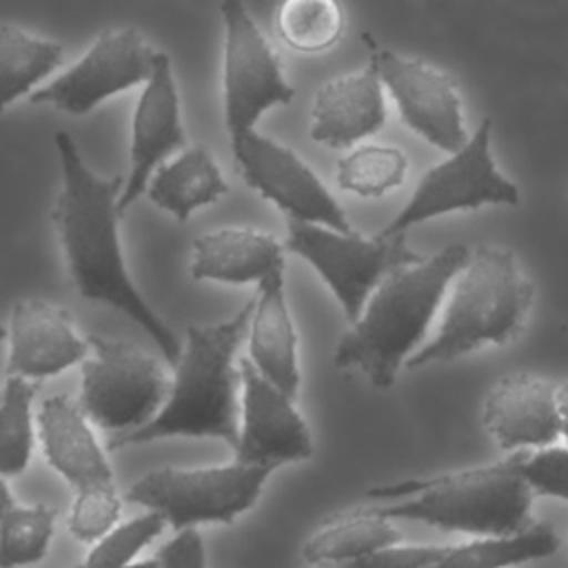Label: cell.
I'll use <instances>...</instances> for the list:
<instances>
[{
	"label": "cell",
	"instance_id": "cell-1",
	"mask_svg": "<svg viewBox=\"0 0 568 568\" xmlns=\"http://www.w3.org/2000/svg\"><path fill=\"white\" fill-rule=\"evenodd\" d=\"M62 186L53 206V226L78 293L133 320L169 364L182 351L178 335L155 313L131 280L120 244V193L124 178H102L80 155L67 131L55 133Z\"/></svg>",
	"mask_w": 568,
	"mask_h": 568
},
{
	"label": "cell",
	"instance_id": "cell-2",
	"mask_svg": "<svg viewBox=\"0 0 568 568\" xmlns=\"http://www.w3.org/2000/svg\"><path fill=\"white\" fill-rule=\"evenodd\" d=\"M253 302L248 300L226 320L186 328V344L173 364L175 371L162 408L142 428L113 435L109 450L169 437H211L235 448L240 426V366L235 357L246 339Z\"/></svg>",
	"mask_w": 568,
	"mask_h": 568
},
{
	"label": "cell",
	"instance_id": "cell-3",
	"mask_svg": "<svg viewBox=\"0 0 568 568\" xmlns=\"http://www.w3.org/2000/svg\"><path fill=\"white\" fill-rule=\"evenodd\" d=\"M468 255L466 244H448L388 273L337 342L335 366L359 371L377 388L393 386L402 366L426 342L448 286Z\"/></svg>",
	"mask_w": 568,
	"mask_h": 568
},
{
	"label": "cell",
	"instance_id": "cell-4",
	"mask_svg": "<svg viewBox=\"0 0 568 568\" xmlns=\"http://www.w3.org/2000/svg\"><path fill=\"white\" fill-rule=\"evenodd\" d=\"M524 457L526 450H517L486 466L373 486L366 497L388 504L368 510L477 537L519 532L532 524L535 497L521 470Z\"/></svg>",
	"mask_w": 568,
	"mask_h": 568
},
{
	"label": "cell",
	"instance_id": "cell-5",
	"mask_svg": "<svg viewBox=\"0 0 568 568\" xmlns=\"http://www.w3.org/2000/svg\"><path fill=\"white\" fill-rule=\"evenodd\" d=\"M532 300L535 284L513 251L477 246L448 286L437 331L408 357L406 368L450 362L486 344L510 342L524 328Z\"/></svg>",
	"mask_w": 568,
	"mask_h": 568
},
{
	"label": "cell",
	"instance_id": "cell-6",
	"mask_svg": "<svg viewBox=\"0 0 568 568\" xmlns=\"http://www.w3.org/2000/svg\"><path fill=\"white\" fill-rule=\"evenodd\" d=\"M273 470L237 457L202 468L164 466L138 477L126 490V501L160 513L173 530L231 524L260 499Z\"/></svg>",
	"mask_w": 568,
	"mask_h": 568
},
{
	"label": "cell",
	"instance_id": "cell-7",
	"mask_svg": "<svg viewBox=\"0 0 568 568\" xmlns=\"http://www.w3.org/2000/svg\"><path fill=\"white\" fill-rule=\"evenodd\" d=\"M89 355L80 366L78 404L89 422L113 435L149 424L162 408L171 377L140 346L104 335H87Z\"/></svg>",
	"mask_w": 568,
	"mask_h": 568
},
{
	"label": "cell",
	"instance_id": "cell-8",
	"mask_svg": "<svg viewBox=\"0 0 568 568\" xmlns=\"http://www.w3.org/2000/svg\"><path fill=\"white\" fill-rule=\"evenodd\" d=\"M284 246L315 268L351 324L388 273L422 260L408 246L406 233L364 237L300 220L286 222Z\"/></svg>",
	"mask_w": 568,
	"mask_h": 568
},
{
	"label": "cell",
	"instance_id": "cell-9",
	"mask_svg": "<svg viewBox=\"0 0 568 568\" xmlns=\"http://www.w3.org/2000/svg\"><path fill=\"white\" fill-rule=\"evenodd\" d=\"M490 133L493 122L486 118L462 149L419 178L410 200L379 235H399L419 222L455 211H473L486 204H517L519 189L497 169L490 153Z\"/></svg>",
	"mask_w": 568,
	"mask_h": 568
},
{
	"label": "cell",
	"instance_id": "cell-10",
	"mask_svg": "<svg viewBox=\"0 0 568 568\" xmlns=\"http://www.w3.org/2000/svg\"><path fill=\"white\" fill-rule=\"evenodd\" d=\"M220 16L224 24V124L229 138H235L255 129L257 120L273 106L288 104L295 91L246 4L222 0Z\"/></svg>",
	"mask_w": 568,
	"mask_h": 568
},
{
	"label": "cell",
	"instance_id": "cell-11",
	"mask_svg": "<svg viewBox=\"0 0 568 568\" xmlns=\"http://www.w3.org/2000/svg\"><path fill=\"white\" fill-rule=\"evenodd\" d=\"M158 58L160 51H155L138 29H106L73 67L36 89L29 102L49 104L71 115H84L100 102L144 84Z\"/></svg>",
	"mask_w": 568,
	"mask_h": 568
},
{
	"label": "cell",
	"instance_id": "cell-12",
	"mask_svg": "<svg viewBox=\"0 0 568 568\" xmlns=\"http://www.w3.org/2000/svg\"><path fill=\"white\" fill-rule=\"evenodd\" d=\"M231 151L244 182L284 211L288 220L353 231L344 209L293 149L251 129L231 138Z\"/></svg>",
	"mask_w": 568,
	"mask_h": 568
},
{
	"label": "cell",
	"instance_id": "cell-13",
	"mask_svg": "<svg viewBox=\"0 0 568 568\" xmlns=\"http://www.w3.org/2000/svg\"><path fill=\"white\" fill-rule=\"evenodd\" d=\"M371 62L410 131L446 153L466 144L462 100L448 73L388 49L375 51Z\"/></svg>",
	"mask_w": 568,
	"mask_h": 568
},
{
	"label": "cell",
	"instance_id": "cell-14",
	"mask_svg": "<svg viewBox=\"0 0 568 568\" xmlns=\"http://www.w3.org/2000/svg\"><path fill=\"white\" fill-rule=\"evenodd\" d=\"M293 399L251 359H240V426L233 448L237 459L280 468L313 455L311 430Z\"/></svg>",
	"mask_w": 568,
	"mask_h": 568
},
{
	"label": "cell",
	"instance_id": "cell-15",
	"mask_svg": "<svg viewBox=\"0 0 568 568\" xmlns=\"http://www.w3.org/2000/svg\"><path fill=\"white\" fill-rule=\"evenodd\" d=\"M184 146L186 131L180 113L178 84L169 55L160 51L151 78L142 84L131 120V166L118 202L120 213H124L144 193L155 169Z\"/></svg>",
	"mask_w": 568,
	"mask_h": 568
},
{
	"label": "cell",
	"instance_id": "cell-16",
	"mask_svg": "<svg viewBox=\"0 0 568 568\" xmlns=\"http://www.w3.org/2000/svg\"><path fill=\"white\" fill-rule=\"evenodd\" d=\"M7 375L24 379L53 377L89 355V337H82L67 308L44 300H20L7 328Z\"/></svg>",
	"mask_w": 568,
	"mask_h": 568
},
{
	"label": "cell",
	"instance_id": "cell-17",
	"mask_svg": "<svg viewBox=\"0 0 568 568\" xmlns=\"http://www.w3.org/2000/svg\"><path fill=\"white\" fill-rule=\"evenodd\" d=\"M484 426L506 453L537 450L561 437L557 386L528 373L501 377L486 395Z\"/></svg>",
	"mask_w": 568,
	"mask_h": 568
},
{
	"label": "cell",
	"instance_id": "cell-18",
	"mask_svg": "<svg viewBox=\"0 0 568 568\" xmlns=\"http://www.w3.org/2000/svg\"><path fill=\"white\" fill-rule=\"evenodd\" d=\"M36 426L44 459L75 490L95 484H113L109 457L78 402L67 395L42 399L36 413Z\"/></svg>",
	"mask_w": 568,
	"mask_h": 568
},
{
	"label": "cell",
	"instance_id": "cell-19",
	"mask_svg": "<svg viewBox=\"0 0 568 568\" xmlns=\"http://www.w3.org/2000/svg\"><path fill=\"white\" fill-rule=\"evenodd\" d=\"M384 122V84L375 64L368 62L357 73L322 84L311 111V138L328 149H348L375 135Z\"/></svg>",
	"mask_w": 568,
	"mask_h": 568
},
{
	"label": "cell",
	"instance_id": "cell-20",
	"mask_svg": "<svg viewBox=\"0 0 568 568\" xmlns=\"http://www.w3.org/2000/svg\"><path fill=\"white\" fill-rule=\"evenodd\" d=\"M286 246L255 229H217L193 244L191 275L197 282L255 284L284 271Z\"/></svg>",
	"mask_w": 568,
	"mask_h": 568
},
{
	"label": "cell",
	"instance_id": "cell-21",
	"mask_svg": "<svg viewBox=\"0 0 568 568\" xmlns=\"http://www.w3.org/2000/svg\"><path fill=\"white\" fill-rule=\"evenodd\" d=\"M251 364L291 397L300 390L297 331L286 302L284 271L257 286L246 331Z\"/></svg>",
	"mask_w": 568,
	"mask_h": 568
},
{
	"label": "cell",
	"instance_id": "cell-22",
	"mask_svg": "<svg viewBox=\"0 0 568 568\" xmlns=\"http://www.w3.org/2000/svg\"><path fill=\"white\" fill-rule=\"evenodd\" d=\"M144 193L158 209L184 222L197 209L224 197L229 186L213 153L206 146H191L160 164Z\"/></svg>",
	"mask_w": 568,
	"mask_h": 568
},
{
	"label": "cell",
	"instance_id": "cell-23",
	"mask_svg": "<svg viewBox=\"0 0 568 568\" xmlns=\"http://www.w3.org/2000/svg\"><path fill=\"white\" fill-rule=\"evenodd\" d=\"M402 532L393 526V519L379 517L368 508L342 513L324 521L304 544L302 555L308 564L328 568L382 546L397 544Z\"/></svg>",
	"mask_w": 568,
	"mask_h": 568
},
{
	"label": "cell",
	"instance_id": "cell-24",
	"mask_svg": "<svg viewBox=\"0 0 568 568\" xmlns=\"http://www.w3.org/2000/svg\"><path fill=\"white\" fill-rule=\"evenodd\" d=\"M62 44L20 29L0 24V111L16 100L31 95L64 60Z\"/></svg>",
	"mask_w": 568,
	"mask_h": 568
},
{
	"label": "cell",
	"instance_id": "cell-25",
	"mask_svg": "<svg viewBox=\"0 0 568 568\" xmlns=\"http://www.w3.org/2000/svg\"><path fill=\"white\" fill-rule=\"evenodd\" d=\"M557 548V532L548 524H530L519 532L488 535L453 546L450 552L430 568H508L550 557Z\"/></svg>",
	"mask_w": 568,
	"mask_h": 568
},
{
	"label": "cell",
	"instance_id": "cell-26",
	"mask_svg": "<svg viewBox=\"0 0 568 568\" xmlns=\"http://www.w3.org/2000/svg\"><path fill=\"white\" fill-rule=\"evenodd\" d=\"M38 384L7 375L0 393V475L16 477L27 470L38 437L33 399Z\"/></svg>",
	"mask_w": 568,
	"mask_h": 568
},
{
	"label": "cell",
	"instance_id": "cell-27",
	"mask_svg": "<svg viewBox=\"0 0 568 568\" xmlns=\"http://www.w3.org/2000/svg\"><path fill=\"white\" fill-rule=\"evenodd\" d=\"M275 22L288 49L320 53L339 40L344 31V9L337 0H284Z\"/></svg>",
	"mask_w": 568,
	"mask_h": 568
},
{
	"label": "cell",
	"instance_id": "cell-28",
	"mask_svg": "<svg viewBox=\"0 0 568 568\" xmlns=\"http://www.w3.org/2000/svg\"><path fill=\"white\" fill-rule=\"evenodd\" d=\"M58 510L44 504L13 506L0 521V568H22L49 552Z\"/></svg>",
	"mask_w": 568,
	"mask_h": 568
},
{
	"label": "cell",
	"instance_id": "cell-29",
	"mask_svg": "<svg viewBox=\"0 0 568 568\" xmlns=\"http://www.w3.org/2000/svg\"><path fill=\"white\" fill-rule=\"evenodd\" d=\"M406 169L408 158L397 146L364 144L339 160L337 184L359 197H379L404 182Z\"/></svg>",
	"mask_w": 568,
	"mask_h": 568
},
{
	"label": "cell",
	"instance_id": "cell-30",
	"mask_svg": "<svg viewBox=\"0 0 568 568\" xmlns=\"http://www.w3.org/2000/svg\"><path fill=\"white\" fill-rule=\"evenodd\" d=\"M166 526V519L155 510H144L129 521L115 524L93 544L80 568H122L135 561L140 550L149 546Z\"/></svg>",
	"mask_w": 568,
	"mask_h": 568
},
{
	"label": "cell",
	"instance_id": "cell-31",
	"mask_svg": "<svg viewBox=\"0 0 568 568\" xmlns=\"http://www.w3.org/2000/svg\"><path fill=\"white\" fill-rule=\"evenodd\" d=\"M120 513L122 499L115 484H95L75 490L67 526L78 541L95 544L118 524Z\"/></svg>",
	"mask_w": 568,
	"mask_h": 568
},
{
	"label": "cell",
	"instance_id": "cell-32",
	"mask_svg": "<svg viewBox=\"0 0 568 568\" xmlns=\"http://www.w3.org/2000/svg\"><path fill=\"white\" fill-rule=\"evenodd\" d=\"M521 470L535 495L568 499V446L526 450Z\"/></svg>",
	"mask_w": 568,
	"mask_h": 568
},
{
	"label": "cell",
	"instance_id": "cell-33",
	"mask_svg": "<svg viewBox=\"0 0 568 568\" xmlns=\"http://www.w3.org/2000/svg\"><path fill=\"white\" fill-rule=\"evenodd\" d=\"M453 546L428 544H388L362 557L328 566V568H430L442 561Z\"/></svg>",
	"mask_w": 568,
	"mask_h": 568
},
{
	"label": "cell",
	"instance_id": "cell-34",
	"mask_svg": "<svg viewBox=\"0 0 568 568\" xmlns=\"http://www.w3.org/2000/svg\"><path fill=\"white\" fill-rule=\"evenodd\" d=\"M158 561L160 568H206L204 541L197 528L175 530V537L158 550Z\"/></svg>",
	"mask_w": 568,
	"mask_h": 568
},
{
	"label": "cell",
	"instance_id": "cell-35",
	"mask_svg": "<svg viewBox=\"0 0 568 568\" xmlns=\"http://www.w3.org/2000/svg\"><path fill=\"white\" fill-rule=\"evenodd\" d=\"M557 399H559V413H561V437L568 439V382L557 386Z\"/></svg>",
	"mask_w": 568,
	"mask_h": 568
},
{
	"label": "cell",
	"instance_id": "cell-36",
	"mask_svg": "<svg viewBox=\"0 0 568 568\" xmlns=\"http://www.w3.org/2000/svg\"><path fill=\"white\" fill-rule=\"evenodd\" d=\"M13 506H16V504H13V495H11L9 486H7V477L0 475V521H2V517H4Z\"/></svg>",
	"mask_w": 568,
	"mask_h": 568
},
{
	"label": "cell",
	"instance_id": "cell-37",
	"mask_svg": "<svg viewBox=\"0 0 568 568\" xmlns=\"http://www.w3.org/2000/svg\"><path fill=\"white\" fill-rule=\"evenodd\" d=\"M122 568H160V561L155 557V559H144V561H131V564H126Z\"/></svg>",
	"mask_w": 568,
	"mask_h": 568
},
{
	"label": "cell",
	"instance_id": "cell-38",
	"mask_svg": "<svg viewBox=\"0 0 568 568\" xmlns=\"http://www.w3.org/2000/svg\"><path fill=\"white\" fill-rule=\"evenodd\" d=\"M2 337H7V331L0 326V339H2Z\"/></svg>",
	"mask_w": 568,
	"mask_h": 568
},
{
	"label": "cell",
	"instance_id": "cell-39",
	"mask_svg": "<svg viewBox=\"0 0 568 568\" xmlns=\"http://www.w3.org/2000/svg\"><path fill=\"white\" fill-rule=\"evenodd\" d=\"M0 393H2V390H0Z\"/></svg>",
	"mask_w": 568,
	"mask_h": 568
}]
</instances>
